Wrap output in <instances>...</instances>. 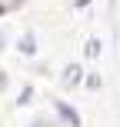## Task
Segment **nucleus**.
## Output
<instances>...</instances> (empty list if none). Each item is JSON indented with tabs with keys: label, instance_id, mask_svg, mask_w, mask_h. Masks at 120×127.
<instances>
[{
	"label": "nucleus",
	"instance_id": "obj_3",
	"mask_svg": "<svg viewBox=\"0 0 120 127\" xmlns=\"http://www.w3.org/2000/svg\"><path fill=\"white\" fill-rule=\"evenodd\" d=\"M77 80H80V67H70L67 70V84H77Z\"/></svg>",
	"mask_w": 120,
	"mask_h": 127
},
{
	"label": "nucleus",
	"instance_id": "obj_1",
	"mask_svg": "<svg viewBox=\"0 0 120 127\" xmlns=\"http://www.w3.org/2000/svg\"><path fill=\"white\" fill-rule=\"evenodd\" d=\"M57 110H60V114H63V117H67V121H70V124H73V127H77V124H80V117H77V114H73V110H70V107H63V104H57Z\"/></svg>",
	"mask_w": 120,
	"mask_h": 127
},
{
	"label": "nucleus",
	"instance_id": "obj_4",
	"mask_svg": "<svg viewBox=\"0 0 120 127\" xmlns=\"http://www.w3.org/2000/svg\"><path fill=\"white\" fill-rule=\"evenodd\" d=\"M97 54H100V44H97V40H90V44H87V57H97Z\"/></svg>",
	"mask_w": 120,
	"mask_h": 127
},
{
	"label": "nucleus",
	"instance_id": "obj_2",
	"mask_svg": "<svg viewBox=\"0 0 120 127\" xmlns=\"http://www.w3.org/2000/svg\"><path fill=\"white\" fill-rule=\"evenodd\" d=\"M20 50H24V54H33V50H37V47H33V33H27V37L20 40Z\"/></svg>",
	"mask_w": 120,
	"mask_h": 127
}]
</instances>
